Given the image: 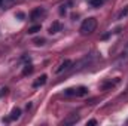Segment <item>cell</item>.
Instances as JSON below:
<instances>
[{
  "label": "cell",
  "instance_id": "obj_1",
  "mask_svg": "<svg viewBox=\"0 0 128 126\" xmlns=\"http://www.w3.org/2000/svg\"><path fill=\"white\" fill-rule=\"evenodd\" d=\"M97 27V19L96 18H88V19H85L84 22H82V25H80V34H91V33L96 30Z\"/></svg>",
  "mask_w": 128,
  "mask_h": 126
},
{
  "label": "cell",
  "instance_id": "obj_2",
  "mask_svg": "<svg viewBox=\"0 0 128 126\" xmlns=\"http://www.w3.org/2000/svg\"><path fill=\"white\" fill-rule=\"evenodd\" d=\"M88 94V89L85 86H79V88H68L64 91V95L67 96H85Z\"/></svg>",
  "mask_w": 128,
  "mask_h": 126
},
{
  "label": "cell",
  "instance_id": "obj_3",
  "mask_svg": "<svg viewBox=\"0 0 128 126\" xmlns=\"http://www.w3.org/2000/svg\"><path fill=\"white\" fill-rule=\"evenodd\" d=\"M125 64H128V45L125 46V49H124V52L121 54V57H119V60H118V65H121V67H124Z\"/></svg>",
  "mask_w": 128,
  "mask_h": 126
},
{
  "label": "cell",
  "instance_id": "obj_4",
  "mask_svg": "<svg viewBox=\"0 0 128 126\" xmlns=\"http://www.w3.org/2000/svg\"><path fill=\"white\" fill-rule=\"evenodd\" d=\"M43 15H45V9H43V7H36L32 12L30 18H32V21H36V19H39V18L43 16Z\"/></svg>",
  "mask_w": 128,
  "mask_h": 126
},
{
  "label": "cell",
  "instance_id": "obj_5",
  "mask_svg": "<svg viewBox=\"0 0 128 126\" xmlns=\"http://www.w3.org/2000/svg\"><path fill=\"white\" fill-rule=\"evenodd\" d=\"M61 24L58 22V21H55V22H52V25L49 27V33L51 34H55V33H58V31H61Z\"/></svg>",
  "mask_w": 128,
  "mask_h": 126
},
{
  "label": "cell",
  "instance_id": "obj_6",
  "mask_svg": "<svg viewBox=\"0 0 128 126\" xmlns=\"http://www.w3.org/2000/svg\"><path fill=\"white\" fill-rule=\"evenodd\" d=\"M46 79H48V77H46L45 74H42V76H40V77H39V79H37V80H36V82L33 83V86H34V88H39V86H43V85L46 83Z\"/></svg>",
  "mask_w": 128,
  "mask_h": 126
},
{
  "label": "cell",
  "instance_id": "obj_7",
  "mask_svg": "<svg viewBox=\"0 0 128 126\" xmlns=\"http://www.w3.org/2000/svg\"><path fill=\"white\" fill-rule=\"evenodd\" d=\"M70 65H72V61H68V60H66L64 63H61L60 65H58V68H57L55 71H57V73H61L63 70H67V68H68Z\"/></svg>",
  "mask_w": 128,
  "mask_h": 126
},
{
  "label": "cell",
  "instance_id": "obj_8",
  "mask_svg": "<svg viewBox=\"0 0 128 126\" xmlns=\"http://www.w3.org/2000/svg\"><path fill=\"white\" fill-rule=\"evenodd\" d=\"M20 116H21V110H20V108H14L12 113H10V117H9V119H10V120H15V119H18Z\"/></svg>",
  "mask_w": 128,
  "mask_h": 126
},
{
  "label": "cell",
  "instance_id": "obj_9",
  "mask_svg": "<svg viewBox=\"0 0 128 126\" xmlns=\"http://www.w3.org/2000/svg\"><path fill=\"white\" fill-rule=\"evenodd\" d=\"M103 3H104V0H90V4L94 7H100Z\"/></svg>",
  "mask_w": 128,
  "mask_h": 126
},
{
  "label": "cell",
  "instance_id": "obj_10",
  "mask_svg": "<svg viewBox=\"0 0 128 126\" xmlns=\"http://www.w3.org/2000/svg\"><path fill=\"white\" fill-rule=\"evenodd\" d=\"M37 31H40V25H33L32 28H28V33L30 34H36Z\"/></svg>",
  "mask_w": 128,
  "mask_h": 126
},
{
  "label": "cell",
  "instance_id": "obj_11",
  "mask_svg": "<svg viewBox=\"0 0 128 126\" xmlns=\"http://www.w3.org/2000/svg\"><path fill=\"white\" fill-rule=\"evenodd\" d=\"M32 71H33V67H32V65H26V68H24L22 74H24V76H27V74H30Z\"/></svg>",
  "mask_w": 128,
  "mask_h": 126
},
{
  "label": "cell",
  "instance_id": "obj_12",
  "mask_svg": "<svg viewBox=\"0 0 128 126\" xmlns=\"http://www.w3.org/2000/svg\"><path fill=\"white\" fill-rule=\"evenodd\" d=\"M34 43H36V45H43V43H45V39H36Z\"/></svg>",
  "mask_w": 128,
  "mask_h": 126
},
{
  "label": "cell",
  "instance_id": "obj_13",
  "mask_svg": "<svg viewBox=\"0 0 128 126\" xmlns=\"http://www.w3.org/2000/svg\"><path fill=\"white\" fill-rule=\"evenodd\" d=\"M6 92H8V89H6V88H3V89L0 91V96H3V95H6Z\"/></svg>",
  "mask_w": 128,
  "mask_h": 126
},
{
  "label": "cell",
  "instance_id": "obj_14",
  "mask_svg": "<svg viewBox=\"0 0 128 126\" xmlns=\"http://www.w3.org/2000/svg\"><path fill=\"white\" fill-rule=\"evenodd\" d=\"M94 125H97V120H90L88 122V126H94Z\"/></svg>",
  "mask_w": 128,
  "mask_h": 126
},
{
  "label": "cell",
  "instance_id": "obj_15",
  "mask_svg": "<svg viewBox=\"0 0 128 126\" xmlns=\"http://www.w3.org/2000/svg\"><path fill=\"white\" fill-rule=\"evenodd\" d=\"M16 16H18V18H24V13H22V12H20V13H18Z\"/></svg>",
  "mask_w": 128,
  "mask_h": 126
},
{
  "label": "cell",
  "instance_id": "obj_16",
  "mask_svg": "<svg viewBox=\"0 0 128 126\" xmlns=\"http://www.w3.org/2000/svg\"><path fill=\"white\" fill-rule=\"evenodd\" d=\"M2 3H3V0H0V6H2Z\"/></svg>",
  "mask_w": 128,
  "mask_h": 126
}]
</instances>
